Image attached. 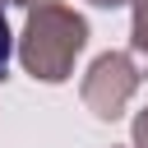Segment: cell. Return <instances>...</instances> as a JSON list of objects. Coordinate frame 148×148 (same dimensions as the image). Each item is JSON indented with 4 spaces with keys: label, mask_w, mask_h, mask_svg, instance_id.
<instances>
[{
    "label": "cell",
    "mask_w": 148,
    "mask_h": 148,
    "mask_svg": "<svg viewBox=\"0 0 148 148\" xmlns=\"http://www.w3.org/2000/svg\"><path fill=\"white\" fill-rule=\"evenodd\" d=\"M83 42H88V23H83L69 5H37V9L28 14L18 56H23V69H28L32 79L60 83V79H69L74 56L83 51Z\"/></svg>",
    "instance_id": "obj_1"
},
{
    "label": "cell",
    "mask_w": 148,
    "mask_h": 148,
    "mask_svg": "<svg viewBox=\"0 0 148 148\" xmlns=\"http://www.w3.org/2000/svg\"><path fill=\"white\" fill-rule=\"evenodd\" d=\"M134 88H139V65L125 51H106L92 60V69L83 79V106L97 120H116L125 111V102L134 97Z\"/></svg>",
    "instance_id": "obj_2"
},
{
    "label": "cell",
    "mask_w": 148,
    "mask_h": 148,
    "mask_svg": "<svg viewBox=\"0 0 148 148\" xmlns=\"http://www.w3.org/2000/svg\"><path fill=\"white\" fill-rule=\"evenodd\" d=\"M130 51L139 60V74H148V0H134V37H130Z\"/></svg>",
    "instance_id": "obj_3"
},
{
    "label": "cell",
    "mask_w": 148,
    "mask_h": 148,
    "mask_svg": "<svg viewBox=\"0 0 148 148\" xmlns=\"http://www.w3.org/2000/svg\"><path fill=\"white\" fill-rule=\"evenodd\" d=\"M9 46H14V37H9V23H5V14H0V74H5V65H9Z\"/></svg>",
    "instance_id": "obj_4"
},
{
    "label": "cell",
    "mask_w": 148,
    "mask_h": 148,
    "mask_svg": "<svg viewBox=\"0 0 148 148\" xmlns=\"http://www.w3.org/2000/svg\"><path fill=\"white\" fill-rule=\"evenodd\" d=\"M134 148H148V111H139L134 120Z\"/></svg>",
    "instance_id": "obj_5"
},
{
    "label": "cell",
    "mask_w": 148,
    "mask_h": 148,
    "mask_svg": "<svg viewBox=\"0 0 148 148\" xmlns=\"http://www.w3.org/2000/svg\"><path fill=\"white\" fill-rule=\"evenodd\" d=\"M92 5H102V9H116V5H125V0H92Z\"/></svg>",
    "instance_id": "obj_6"
},
{
    "label": "cell",
    "mask_w": 148,
    "mask_h": 148,
    "mask_svg": "<svg viewBox=\"0 0 148 148\" xmlns=\"http://www.w3.org/2000/svg\"><path fill=\"white\" fill-rule=\"evenodd\" d=\"M9 5H32V0H9ZM37 5H42V0H37Z\"/></svg>",
    "instance_id": "obj_7"
}]
</instances>
